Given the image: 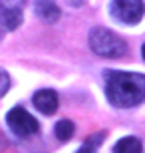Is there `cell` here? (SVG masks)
<instances>
[{
	"instance_id": "6da1fadb",
	"label": "cell",
	"mask_w": 145,
	"mask_h": 153,
	"mask_svg": "<svg viewBox=\"0 0 145 153\" xmlns=\"http://www.w3.org/2000/svg\"><path fill=\"white\" fill-rule=\"evenodd\" d=\"M103 76H106V97L113 108L127 109L145 102V76L143 74L107 70Z\"/></svg>"
},
{
	"instance_id": "ba28073f",
	"label": "cell",
	"mask_w": 145,
	"mask_h": 153,
	"mask_svg": "<svg viewBox=\"0 0 145 153\" xmlns=\"http://www.w3.org/2000/svg\"><path fill=\"white\" fill-rule=\"evenodd\" d=\"M113 153H143V143H141L139 137H133V135L121 137L115 143Z\"/></svg>"
},
{
	"instance_id": "8992f818",
	"label": "cell",
	"mask_w": 145,
	"mask_h": 153,
	"mask_svg": "<svg viewBox=\"0 0 145 153\" xmlns=\"http://www.w3.org/2000/svg\"><path fill=\"white\" fill-rule=\"evenodd\" d=\"M34 12H36V16L46 24H56L62 16L60 6H58L54 0H36V2H34Z\"/></svg>"
},
{
	"instance_id": "4fadbf2b",
	"label": "cell",
	"mask_w": 145,
	"mask_h": 153,
	"mask_svg": "<svg viewBox=\"0 0 145 153\" xmlns=\"http://www.w3.org/2000/svg\"><path fill=\"white\" fill-rule=\"evenodd\" d=\"M141 56H143V60H145V44L141 46Z\"/></svg>"
},
{
	"instance_id": "277c9868",
	"label": "cell",
	"mask_w": 145,
	"mask_h": 153,
	"mask_svg": "<svg viewBox=\"0 0 145 153\" xmlns=\"http://www.w3.org/2000/svg\"><path fill=\"white\" fill-rule=\"evenodd\" d=\"M6 123L12 129V133H16L18 137H30L40 131L38 119L32 114H28L24 108H12L6 115Z\"/></svg>"
},
{
	"instance_id": "9c48e42d",
	"label": "cell",
	"mask_w": 145,
	"mask_h": 153,
	"mask_svg": "<svg viewBox=\"0 0 145 153\" xmlns=\"http://www.w3.org/2000/svg\"><path fill=\"white\" fill-rule=\"evenodd\" d=\"M74 131H76V125H74V121H70V119H60L56 123V127H54V133H56V137L60 141L72 139Z\"/></svg>"
},
{
	"instance_id": "3957f363",
	"label": "cell",
	"mask_w": 145,
	"mask_h": 153,
	"mask_svg": "<svg viewBox=\"0 0 145 153\" xmlns=\"http://www.w3.org/2000/svg\"><path fill=\"white\" fill-rule=\"evenodd\" d=\"M109 12L117 22L135 26L137 22H141L145 14V4L143 0H112Z\"/></svg>"
},
{
	"instance_id": "7a4b0ae2",
	"label": "cell",
	"mask_w": 145,
	"mask_h": 153,
	"mask_svg": "<svg viewBox=\"0 0 145 153\" xmlns=\"http://www.w3.org/2000/svg\"><path fill=\"white\" fill-rule=\"evenodd\" d=\"M88 42H89L91 52L97 54V56H101V58H112V60H115V58H121V56L127 54L125 40L119 38L115 32H112V30H107V28H94L89 32Z\"/></svg>"
},
{
	"instance_id": "7c38bea8",
	"label": "cell",
	"mask_w": 145,
	"mask_h": 153,
	"mask_svg": "<svg viewBox=\"0 0 145 153\" xmlns=\"http://www.w3.org/2000/svg\"><path fill=\"white\" fill-rule=\"evenodd\" d=\"M26 4V0H0V6H8V8H20Z\"/></svg>"
},
{
	"instance_id": "8fae6325",
	"label": "cell",
	"mask_w": 145,
	"mask_h": 153,
	"mask_svg": "<svg viewBox=\"0 0 145 153\" xmlns=\"http://www.w3.org/2000/svg\"><path fill=\"white\" fill-rule=\"evenodd\" d=\"M8 90H10V76L6 70L0 68V97H4Z\"/></svg>"
},
{
	"instance_id": "5bb4252c",
	"label": "cell",
	"mask_w": 145,
	"mask_h": 153,
	"mask_svg": "<svg viewBox=\"0 0 145 153\" xmlns=\"http://www.w3.org/2000/svg\"><path fill=\"white\" fill-rule=\"evenodd\" d=\"M0 40H2V30H0Z\"/></svg>"
},
{
	"instance_id": "30bf717a",
	"label": "cell",
	"mask_w": 145,
	"mask_h": 153,
	"mask_svg": "<svg viewBox=\"0 0 145 153\" xmlns=\"http://www.w3.org/2000/svg\"><path fill=\"white\" fill-rule=\"evenodd\" d=\"M103 135H106V133H97V135L88 137V141L84 143V147L80 149L78 153H95V147L101 145V141H103Z\"/></svg>"
},
{
	"instance_id": "5b68a950",
	"label": "cell",
	"mask_w": 145,
	"mask_h": 153,
	"mask_svg": "<svg viewBox=\"0 0 145 153\" xmlns=\"http://www.w3.org/2000/svg\"><path fill=\"white\" fill-rule=\"evenodd\" d=\"M32 102H34V108L38 111H42L44 115H54L60 100H58V94L54 90H40L34 94Z\"/></svg>"
},
{
	"instance_id": "52a82bcc",
	"label": "cell",
	"mask_w": 145,
	"mask_h": 153,
	"mask_svg": "<svg viewBox=\"0 0 145 153\" xmlns=\"http://www.w3.org/2000/svg\"><path fill=\"white\" fill-rule=\"evenodd\" d=\"M22 24V10L20 8H8L0 6V26L6 30H16Z\"/></svg>"
}]
</instances>
